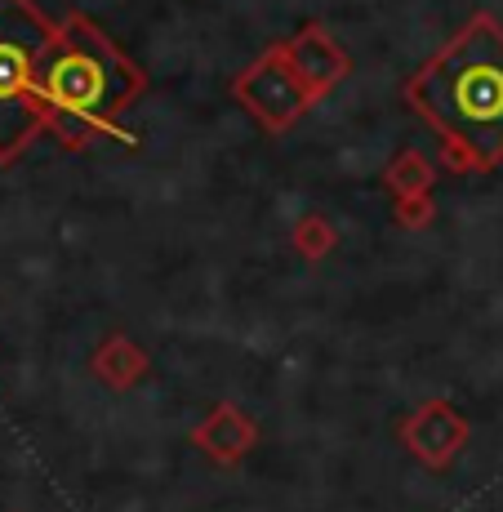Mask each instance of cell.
Masks as SVG:
<instances>
[{"label": "cell", "mask_w": 503, "mask_h": 512, "mask_svg": "<svg viewBox=\"0 0 503 512\" xmlns=\"http://www.w3.org/2000/svg\"><path fill=\"white\" fill-rule=\"evenodd\" d=\"M406 103L446 139L455 170H495L503 161V27L472 14L432 63L406 81Z\"/></svg>", "instance_id": "1"}, {"label": "cell", "mask_w": 503, "mask_h": 512, "mask_svg": "<svg viewBox=\"0 0 503 512\" xmlns=\"http://www.w3.org/2000/svg\"><path fill=\"white\" fill-rule=\"evenodd\" d=\"M147 90V76L103 36L85 14H67L54 27L36 94L45 103V130H54L67 147H85L116 125V116Z\"/></svg>", "instance_id": "2"}, {"label": "cell", "mask_w": 503, "mask_h": 512, "mask_svg": "<svg viewBox=\"0 0 503 512\" xmlns=\"http://www.w3.org/2000/svg\"><path fill=\"white\" fill-rule=\"evenodd\" d=\"M49 41L54 23L32 0H0V161H14L45 130L36 72Z\"/></svg>", "instance_id": "3"}, {"label": "cell", "mask_w": 503, "mask_h": 512, "mask_svg": "<svg viewBox=\"0 0 503 512\" xmlns=\"http://www.w3.org/2000/svg\"><path fill=\"white\" fill-rule=\"evenodd\" d=\"M232 98L272 134H285L312 103H317V98L308 94V85L294 76V67H290V58H285L281 45L263 49V54L236 76Z\"/></svg>", "instance_id": "4"}, {"label": "cell", "mask_w": 503, "mask_h": 512, "mask_svg": "<svg viewBox=\"0 0 503 512\" xmlns=\"http://www.w3.org/2000/svg\"><path fill=\"white\" fill-rule=\"evenodd\" d=\"M397 437H401V446H406L423 468L441 472V468H450L463 455L472 428H468V419H463L446 397H428V401H419L406 419H401Z\"/></svg>", "instance_id": "5"}, {"label": "cell", "mask_w": 503, "mask_h": 512, "mask_svg": "<svg viewBox=\"0 0 503 512\" xmlns=\"http://www.w3.org/2000/svg\"><path fill=\"white\" fill-rule=\"evenodd\" d=\"M281 49H285V58H290L294 76L308 85L312 98H325L334 85L343 81V76H348V67H352L348 54H343V45L334 41L321 23H303L290 41H281Z\"/></svg>", "instance_id": "6"}, {"label": "cell", "mask_w": 503, "mask_h": 512, "mask_svg": "<svg viewBox=\"0 0 503 512\" xmlns=\"http://www.w3.org/2000/svg\"><path fill=\"white\" fill-rule=\"evenodd\" d=\"M254 441H259V423L245 419L241 406H232V401H219V406L192 428V446L205 450L214 464H228V468H236L250 455Z\"/></svg>", "instance_id": "7"}, {"label": "cell", "mask_w": 503, "mask_h": 512, "mask_svg": "<svg viewBox=\"0 0 503 512\" xmlns=\"http://www.w3.org/2000/svg\"><path fill=\"white\" fill-rule=\"evenodd\" d=\"M94 379L98 383H107L112 392H130L138 379L147 374V352L138 348V343L130 339V334H107L103 343H98V352H94Z\"/></svg>", "instance_id": "8"}, {"label": "cell", "mask_w": 503, "mask_h": 512, "mask_svg": "<svg viewBox=\"0 0 503 512\" xmlns=\"http://www.w3.org/2000/svg\"><path fill=\"white\" fill-rule=\"evenodd\" d=\"M383 183H388V196H432V165L423 152H406L397 156V161L383 170Z\"/></svg>", "instance_id": "9"}, {"label": "cell", "mask_w": 503, "mask_h": 512, "mask_svg": "<svg viewBox=\"0 0 503 512\" xmlns=\"http://www.w3.org/2000/svg\"><path fill=\"white\" fill-rule=\"evenodd\" d=\"M290 245H294V254H303L308 263H321V259H330L334 245H339V228H334L325 214H303L290 232Z\"/></svg>", "instance_id": "10"}, {"label": "cell", "mask_w": 503, "mask_h": 512, "mask_svg": "<svg viewBox=\"0 0 503 512\" xmlns=\"http://www.w3.org/2000/svg\"><path fill=\"white\" fill-rule=\"evenodd\" d=\"M392 219H397L401 228L419 232L437 219V205H432V196H392Z\"/></svg>", "instance_id": "11"}]
</instances>
